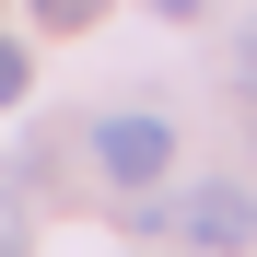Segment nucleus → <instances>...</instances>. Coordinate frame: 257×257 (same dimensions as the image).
Segmentation results:
<instances>
[{"label":"nucleus","mask_w":257,"mask_h":257,"mask_svg":"<svg viewBox=\"0 0 257 257\" xmlns=\"http://www.w3.org/2000/svg\"><path fill=\"white\" fill-rule=\"evenodd\" d=\"M94 176L105 187H164L176 176V117H152V105H117V117H94Z\"/></svg>","instance_id":"nucleus-1"},{"label":"nucleus","mask_w":257,"mask_h":257,"mask_svg":"<svg viewBox=\"0 0 257 257\" xmlns=\"http://www.w3.org/2000/svg\"><path fill=\"white\" fill-rule=\"evenodd\" d=\"M164 222H176L187 245H210V257H234V245H257V199L222 176V187H187L176 210H164Z\"/></svg>","instance_id":"nucleus-2"},{"label":"nucleus","mask_w":257,"mask_h":257,"mask_svg":"<svg viewBox=\"0 0 257 257\" xmlns=\"http://www.w3.org/2000/svg\"><path fill=\"white\" fill-rule=\"evenodd\" d=\"M24 12H35V24H47V35H82V24H94V12H105V0H24Z\"/></svg>","instance_id":"nucleus-3"},{"label":"nucleus","mask_w":257,"mask_h":257,"mask_svg":"<svg viewBox=\"0 0 257 257\" xmlns=\"http://www.w3.org/2000/svg\"><path fill=\"white\" fill-rule=\"evenodd\" d=\"M24 82H35V70H24V47H0V105H24Z\"/></svg>","instance_id":"nucleus-4"},{"label":"nucleus","mask_w":257,"mask_h":257,"mask_svg":"<svg viewBox=\"0 0 257 257\" xmlns=\"http://www.w3.org/2000/svg\"><path fill=\"white\" fill-rule=\"evenodd\" d=\"M152 12H176V24H187V12H210V0H152Z\"/></svg>","instance_id":"nucleus-5"},{"label":"nucleus","mask_w":257,"mask_h":257,"mask_svg":"<svg viewBox=\"0 0 257 257\" xmlns=\"http://www.w3.org/2000/svg\"><path fill=\"white\" fill-rule=\"evenodd\" d=\"M0 257H12V234H0Z\"/></svg>","instance_id":"nucleus-6"}]
</instances>
